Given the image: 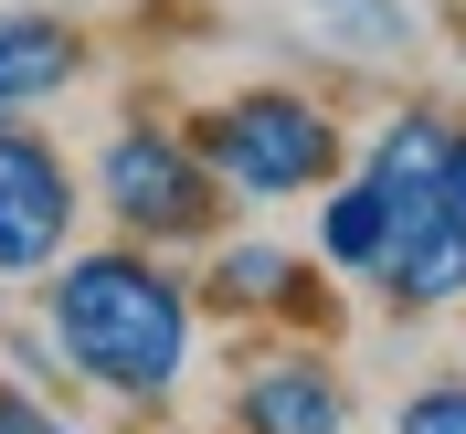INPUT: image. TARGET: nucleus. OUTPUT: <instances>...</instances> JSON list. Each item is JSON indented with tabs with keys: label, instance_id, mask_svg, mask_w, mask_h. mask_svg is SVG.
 I'll list each match as a JSON object with an SVG mask.
<instances>
[{
	"label": "nucleus",
	"instance_id": "nucleus-13",
	"mask_svg": "<svg viewBox=\"0 0 466 434\" xmlns=\"http://www.w3.org/2000/svg\"><path fill=\"white\" fill-rule=\"evenodd\" d=\"M0 434H64V413H43L32 392H11V381H0Z\"/></svg>",
	"mask_w": 466,
	"mask_h": 434
},
{
	"label": "nucleus",
	"instance_id": "nucleus-3",
	"mask_svg": "<svg viewBox=\"0 0 466 434\" xmlns=\"http://www.w3.org/2000/svg\"><path fill=\"white\" fill-rule=\"evenodd\" d=\"M96 180H106V212L127 233H202L212 223V180H202V148L159 138V127H116L106 159H96Z\"/></svg>",
	"mask_w": 466,
	"mask_h": 434
},
{
	"label": "nucleus",
	"instance_id": "nucleus-14",
	"mask_svg": "<svg viewBox=\"0 0 466 434\" xmlns=\"http://www.w3.org/2000/svg\"><path fill=\"white\" fill-rule=\"evenodd\" d=\"M445 212L466 223V127H456V148H445Z\"/></svg>",
	"mask_w": 466,
	"mask_h": 434
},
{
	"label": "nucleus",
	"instance_id": "nucleus-1",
	"mask_svg": "<svg viewBox=\"0 0 466 434\" xmlns=\"http://www.w3.org/2000/svg\"><path fill=\"white\" fill-rule=\"evenodd\" d=\"M54 349L96 392H170L191 371V297L159 276L148 255H75L54 276Z\"/></svg>",
	"mask_w": 466,
	"mask_h": 434
},
{
	"label": "nucleus",
	"instance_id": "nucleus-11",
	"mask_svg": "<svg viewBox=\"0 0 466 434\" xmlns=\"http://www.w3.org/2000/svg\"><path fill=\"white\" fill-rule=\"evenodd\" d=\"M319 22L350 32V43H403V11L392 0H319Z\"/></svg>",
	"mask_w": 466,
	"mask_h": 434
},
{
	"label": "nucleus",
	"instance_id": "nucleus-12",
	"mask_svg": "<svg viewBox=\"0 0 466 434\" xmlns=\"http://www.w3.org/2000/svg\"><path fill=\"white\" fill-rule=\"evenodd\" d=\"M403 434H466V381H435L403 403Z\"/></svg>",
	"mask_w": 466,
	"mask_h": 434
},
{
	"label": "nucleus",
	"instance_id": "nucleus-10",
	"mask_svg": "<svg viewBox=\"0 0 466 434\" xmlns=\"http://www.w3.org/2000/svg\"><path fill=\"white\" fill-rule=\"evenodd\" d=\"M223 297H244V308H265V297H287V255H265V244L223 255Z\"/></svg>",
	"mask_w": 466,
	"mask_h": 434
},
{
	"label": "nucleus",
	"instance_id": "nucleus-5",
	"mask_svg": "<svg viewBox=\"0 0 466 434\" xmlns=\"http://www.w3.org/2000/svg\"><path fill=\"white\" fill-rule=\"evenodd\" d=\"M233 413H244V434H339L350 424L339 381H329L319 360H265V371L233 392Z\"/></svg>",
	"mask_w": 466,
	"mask_h": 434
},
{
	"label": "nucleus",
	"instance_id": "nucleus-8",
	"mask_svg": "<svg viewBox=\"0 0 466 434\" xmlns=\"http://www.w3.org/2000/svg\"><path fill=\"white\" fill-rule=\"evenodd\" d=\"M445 148H456V127H445V116H424V106L392 116V127L371 138V180L392 191V212H403V223L445 202Z\"/></svg>",
	"mask_w": 466,
	"mask_h": 434
},
{
	"label": "nucleus",
	"instance_id": "nucleus-7",
	"mask_svg": "<svg viewBox=\"0 0 466 434\" xmlns=\"http://www.w3.org/2000/svg\"><path fill=\"white\" fill-rule=\"evenodd\" d=\"M86 43L54 22V11H0V106H43V96L75 86Z\"/></svg>",
	"mask_w": 466,
	"mask_h": 434
},
{
	"label": "nucleus",
	"instance_id": "nucleus-9",
	"mask_svg": "<svg viewBox=\"0 0 466 434\" xmlns=\"http://www.w3.org/2000/svg\"><path fill=\"white\" fill-rule=\"evenodd\" d=\"M392 233H403V212H392V191L360 170V180H339V202L319 212V255L339 265V276H381V265H392Z\"/></svg>",
	"mask_w": 466,
	"mask_h": 434
},
{
	"label": "nucleus",
	"instance_id": "nucleus-4",
	"mask_svg": "<svg viewBox=\"0 0 466 434\" xmlns=\"http://www.w3.org/2000/svg\"><path fill=\"white\" fill-rule=\"evenodd\" d=\"M75 233V180L32 127H0V276H43Z\"/></svg>",
	"mask_w": 466,
	"mask_h": 434
},
{
	"label": "nucleus",
	"instance_id": "nucleus-2",
	"mask_svg": "<svg viewBox=\"0 0 466 434\" xmlns=\"http://www.w3.org/2000/svg\"><path fill=\"white\" fill-rule=\"evenodd\" d=\"M191 148H202V170H212V180L255 191V202L319 191V180L339 170V127H329L308 96H287V86H255V96H233V106H212Z\"/></svg>",
	"mask_w": 466,
	"mask_h": 434
},
{
	"label": "nucleus",
	"instance_id": "nucleus-6",
	"mask_svg": "<svg viewBox=\"0 0 466 434\" xmlns=\"http://www.w3.org/2000/svg\"><path fill=\"white\" fill-rule=\"evenodd\" d=\"M381 287L403 297V308H445V297H466V223L456 212H413L403 233H392V265H381Z\"/></svg>",
	"mask_w": 466,
	"mask_h": 434
}]
</instances>
